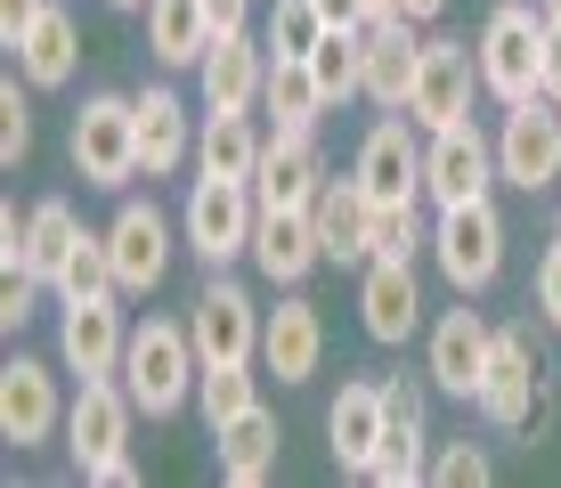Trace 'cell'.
Here are the masks:
<instances>
[{"label": "cell", "instance_id": "6da1fadb", "mask_svg": "<svg viewBox=\"0 0 561 488\" xmlns=\"http://www.w3.org/2000/svg\"><path fill=\"white\" fill-rule=\"evenodd\" d=\"M196 375H204V359H196V334H187L180 318L130 326L123 383H130V399H139V416H180V407L196 399Z\"/></svg>", "mask_w": 561, "mask_h": 488}, {"label": "cell", "instance_id": "7a4b0ae2", "mask_svg": "<svg viewBox=\"0 0 561 488\" xmlns=\"http://www.w3.org/2000/svg\"><path fill=\"white\" fill-rule=\"evenodd\" d=\"M537 66H546V9H529V0L489 9V33H480V90H489L496 106H520V98H537Z\"/></svg>", "mask_w": 561, "mask_h": 488}, {"label": "cell", "instance_id": "3957f363", "mask_svg": "<svg viewBox=\"0 0 561 488\" xmlns=\"http://www.w3.org/2000/svg\"><path fill=\"white\" fill-rule=\"evenodd\" d=\"M480 416L496 423V432H546V359H537V342L505 326L489 350V375H480Z\"/></svg>", "mask_w": 561, "mask_h": 488}, {"label": "cell", "instance_id": "277c9868", "mask_svg": "<svg viewBox=\"0 0 561 488\" xmlns=\"http://www.w3.org/2000/svg\"><path fill=\"white\" fill-rule=\"evenodd\" d=\"M73 171H82L90 188H130L139 180V106H130L123 90L82 98V114H73Z\"/></svg>", "mask_w": 561, "mask_h": 488}, {"label": "cell", "instance_id": "5b68a950", "mask_svg": "<svg viewBox=\"0 0 561 488\" xmlns=\"http://www.w3.org/2000/svg\"><path fill=\"white\" fill-rule=\"evenodd\" d=\"M253 228H261L253 180H211V171H196V188H187V252L204 269H220L237 252H253Z\"/></svg>", "mask_w": 561, "mask_h": 488}, {"label": "cell", "instance_id": "8992f818", "mask_svg": "<svg viewBox=\"0 0 561 488\" xmlns=\"http://www.w3.org/2000/svg\"><path fill=\"white\" fill-rule=\"evenodd\" d=\"M432 252H439V277H448L463 302L489 293L496 269H505V220H496V204H448L439 228H432Z\"/></svg>", "mask_w": 561, "mask_h": 488}, {"label": "cell", "instance_id": "52a82bcc", "mask_svg": "<svg viewBox=\"0 0 561 488\" xmlns=\"http://www.w3.org/2000/svg\"><path fill=\"white\" fill-rule=\"evenodd\" d=\"M130 416H139V399H130V383H114V375H90L82 383V399L66 407V456L82 464V480H99L114 456H130Z\"/></svg>", "mask_w": 561, "mask_h": 488}, {"label": "cell", "instance_id": "ba28073f", "mask_svg": "<svg viewBox=\"0 0 561 488\" xmlns=\"http://www.w3.org/2000/svg\"><path fill=\"white\" fill-rule=\"evenodd\" d=\"M261 309H253V293H244L237 277H211L196 293V309H187V334H196V359L204 366H253L261 359Z\"/></svg>", "mask_w": 561, "mask_h": 488}, {"label": "cell", "instance_id": "9c48e42d", "mask_svg": "<svg viewBox=\"0 0 561 488\" xmlns=\"http://www.w3.org/2000/svg\"><path fill=\"white\" fill-rule=\"evenodd\" d=\"M496 180H505V171H496V139H480L472 123L432 130V147H423V195H432L439 212L448 204H489Z\"/></svg>", "mask_w": 561, "mask_h": 488}, {"label": "cell", "instance_id": "30bf717a", "mask_svg": "<svg viewBox=\"0 0 561 488\" xmlns=\"http://www.w3.org/2000/svg\"><path fill=\"white\" fill-rule=\"evenodd\" d=\"M496 171H505L513 188H529V195L561 180V106L553 98L505 106V123H496Z\"/></svg>", "mask_w": 561, "mask_h": 488}, {"label": "cell", "instance_id": "8fae6325", "mask_svg": "<svg viewBox=\"0 0 561 488\" xmlns=\"http://www.w3.org/2000/svg\"><path fill=\"white\" fill-rule=\"evenodd\" d=\"M472 82H480V57L463 42H423V66H415V90H408V123L415 130L472 123Z\"/></svg>", "mask_w": 561, "mask_h": 488}, {"label": "cell", "instance_id": "7c38bea8", "mask_svg": "<svg viewBox=\"0 0 561 488\" xmlns=\"http://www.w3.org/2000/svg\"><path fill=\"white\" fill-rule=\"evenodd\" d=\"M196 82H204V114H253L268 90V49L253 33H220L196 57Z\"/></svg>", "mask_w": 561, "mask_h": 488}, {"label": "cell", "instance_id": "4fadbf2b", "mask_svg": "<svg viewBox=\"0 0 561 488\" xmlns=\"http://www.w3.org/2000/svg\"><path fill=\"white\" fill-rule=\"evenodd\" d=\"M432 464H423V383L415 375H382V456L366 480L382 488H415Z\"/></svg>", "mask_w": 561, "mask_h": 488}, {"label": "cell", "instance_id": "5bb4252c", "mask_svg": "<svg viewBox=\"0 0 561 488\" xmlns=\"http://www.w3.org/2000/svg\"><path fill=\"white\" fill-rule=\"evenodd\" d=\"M358 42H366V82H358V98H375V106L408 114L415 66H423V42H415V16H366V25H358Z\"/></svg>", "mask_w": 561, "mask_h": 488}, {"label": "cell", "instance_id": "9a60e30c", "mask_svg": "<svg viewBox=\"0 0 561 488\" xmlns=\"http://www.w3.org/2000/svg\"><path fill=\"white\" fill-rule=\"evenodd\" d=\"M496 326H480V309H448L432 326V350H423V375H432L448 399H480V375H489Z\"/></svg>", "mask_w": 561, "mask_h": 488}, {"label": "cell", "instance_id": "2e32d148", "mask_svg": "<svg viewBox=\"0 0 561 488\" xmlns=\"http://www.w3.org/2000/svg\"><path fill=\"white\" fill-rule=\"evenodd\" d=\"M123 350H130V326L123 309L106 302H66V326H57V359H66V375H123Z\"/></svg>", "mask_w": 561, "mask_h": 488}, {"label": "cell", "instance_id": "e0dca14e", "mask_svg": "<svg viewBox=\"0 0 561 488\" xmlns=\"http://www.w3.org/2000/svg\"><path fill=\"white\" fill-rule=\"evenodd\" d=\"M57 423H66L57 375L42 359H9V366H0V440H9V447H42Z\"/></svg>", "mask_w": 561, "mask_h": 488}, {"label": "cell", "instance_id": "ac0fdd59", "mask_svg": "<svg viewBox=\"0 0 561 488\" xmlns=\"http://www.w3.org/2000/svg\"><path fill=\"white\" fill-rule=\"evenodd\" d=\"M325 188V163H318V139L309 130H277V139L261 147V171H253V195L261 212H309Z\"/></svg>", "mask_w": 561, "mask_h": 488}, {"label": "cell", "instance_id": "d6986e66", "mask_svg": "<svg viewBox=\"0 0 561 488\" xmlns=\"http://www.w3.org/2000/svg\"><path fill=\"white\" fill-rule=\"evenodd\" d=\"M106 252H114V285H123V293H154V285H163V269H171L163 212H154V204H123V212H114V228H106Z\"/></svg>", "mask_w": 561, "mask_h": 488}, {"label": "cell", "instance_id": "ffe728a7", "mask_svg": "<svg viewBox=\"0 0 561 488\" xmlns=\"http://www.w3.org/2000/svg\"><path fill=\"white\" fill-rule=\"evenodd\" d=\"M358 180H366V195H375V204H415L423 195V147H415V123H375L366 130V147H358Z\"/></svg>", "mask_w": 561, "mask_h": 488}, {"label": "cell", "instance_id": "44dd1931", "mask_svg": "<svg viewBox=\"0 0 561 488\" xmlns=\"http://www.w3.org/2000/svg\"><path fill=\"white\" fill-rule=\"evenodd\" d=\"M309 220H318V245L325 261H375V195H366V180L351 171V180H325L318 204H309Z\"/></svg>", "mask_w": 561, "mask_h": 488}, {"label": "cell", "instance_id": "7402d4cb", "mask_svg": "<svg viewBox=\"0 0 561 488\" xmlns=\"http://www.w3.org/2000/svg\"><path fill=\"white\" fill-rule=\"evenodd\" d=\"M318 359H325L318 302H301V293L285 285V302L268 309V326H261V366H268L277 383H309V375H318Z\"/></svg>", "mask_w": 561, "mask_h": 488}, {"label": "cell", "instance_id": "603a6c76", "mask_svg": "<svg viewBox=\"0 0 561 488\" xmlns=\"http://www.w3.org/2000/svg\"><path fill=\"white\" fill-rule=\"evenodd\" d=\"M130 106H139V171H147V180H163V171H180L187 155H196V114L180 106L171 82L130 90Z\"/></svg>", "mask_w": 561, "mask_h": 488}, {"label": "cell", "instance_id": "cb8c5ba5", "mask_svg": "<svg viewBox=\"0 0 561 488\" xmlns=\"http://www.w3.org/2000/svg\"><path fill=\"white\" fill-rule=\"evenodd\" d=\"M358 326L375 342H408L423 326V285H415V261H366V285H358Z\"/></svg>", "mask_w": 561, "mask_h": 488}, {"label": "cell", "instance_id": "d4e9b609", "mask_svg": "<svg viewBox=\"0 0 561 488\" xmlns=\"http://www.w3.org/2000/svg\"><path fill=\"white\" fill-rule=\"evenodd\" d=\"M325 432H334V464L366 480L382 456V383H342V399L325 407Z\"/></svg>", "mask_w": 561, "mask_h": 488}, {"label": "cell", "instance_id": "484cf974", "mask_svg": "<svg viewBox=\"0 0 561 488\" xmlns=\"http://www.w3.org/2000/svg\"><path fill=\"white\" fill-rule=\"evenodd\" d=\"M253 261H261V277H268V285H301L309 269L325 261L318 220H309V212H261V228H253Z\"/></svg>", "mask_w": 561, "mask_h": 488}, {"label": "cell", "instance_id": "4316f807", "mask_svg": "<svg viewBox=\"0 0 561 488\" xmlns=\"http://www.w3.org/2000/svg\"><path fill=\"white\" fill-rule=\"evenodd\" d=\"M16 57V73H25L33 90H66L73 82V66H82V33H73V16L66 9H42L25 25V42L9 49Z\"/></svg>", "mask_w": 561, "mask_h": 488}, {"label": "cell", "instance_id": "83f0119b", "mask_svg": "<svg viewBox=\"0 0 561 488\" xmlns=\"http://www.w3.org/2000/svg\"><path fill=\"white\" fill-rule=\"evenodd\" d=\"M220 473L228 488H261L268 473H277V416L268 407H253V416H237V423H220Z\"/></svg>", "mask_w": 561, "mask_h": 488}, {"label": "cell", "instance_id": "f1b7e54d", "mask_svg": "<svg viewBox=\"0 0 561 488\" xmlns=\"http://www.w3.org/2000/svg\"><path fill=\"white\" fill-rule=\"evenodd\" d=\"M261 130H253V114H204V130H196V171H211V180H253L261 171Z\"/></svg>", "mask_w": 561, "mask_h": 488}, {"label": "cell", "instance_id": "f546056e", "mask_svg": "<svg viewBox=\"0 0 561 488\" xmlns=\"http://www.w3.org/2000/svg\"><path fill=\"white\" fill-rule=\"evenodd\" d=\"M147 49L163 57V66H196V57L211 49L204 0H147Z\"/></svg>", "mask_w": 561, "mask_h": 488}, {"label": "cell", "instance_id": "4dcf8cb0", "mask_svg": "<svg viewBox=\"0 0 561 488\" xmlns=\"http://www.w3.org/2000/svg\"><path fill=\"white\" fill-rule=\"evenodd\" d=\"M261 106L277 114V130H318L325 90H318V73H309V57H268V90H261Z\"/></svg>", "mask_w": 561, "mask_h": 488}, {"label": "cell", "instance_id": "1f68e13d", "mask_svg": "<svg viewBox=\"0 0 561 488\" xmlns=\"http://www.w3.org/2000/svg\"><path fill=\"white\" fill-rule=\"evenodd\" d=\"M309 73H318L325 106L358 98V82H366V42H358V25H325V33H318V49H309Z\"/></svg>", "mask_w": 561, "mask_h": 488}, {"label": "cell", "instance_id": "d6a6232c", "mask_svg": "<svg viewBox=\"0 0 561 488\" xmlns=\"http://www.w3.org/2000/svg\"><path fill=\"white\" fill-rule=\"evenodd\" d=\"M25 220H33V261H25V269H33L42 285H57V277H66V261H73V245H82L90 228L73 220V204H57V195H49V204H33Z\"/></svg>", "mask_w": 561, "mask_h": 488}, {"label": "cell", "instance_id": "836d02e7", "mask_svg": "<svg viewBox=\"0 0 561 488\" xmlns=\"http://www.w3.org/2000/svg\"><path fill=\"white\" fill-rule=\"evenodd\" d=\"M196 407H204L211 432H220V423H237V416L261 407V375H253V366H204V375H196Z\"/></svg>", "mask_w": 561, "mask_h": 488}, {"label": "cell", "instance_id": "e575fe53", "mask_svg": "<svg viewBox=\"0 0 561 488\" xmlns=\"http://www.w3.org/2000/svg\"><path fill=\"white\" fill-rule=\"evenodd\" d=\"M49 293H57V302H106V293H123V285H114V252H106V237H82V245H73L66 277H57Z\"/></svg>", "mask_w": 561, "mask_h": 488}, {"label": "cell", "instance_id": "d590c367", "mask_svg": "<svg viewBox=\"0 0 561 488\" xmlns=\"http://www.w3.org/2000/svg\"><path fill=\"white\" fill-rule=\"evenodd\" d=\"M325 33L318 0H277V16H268V57H309Z\"/></svg>", "mask_w": 561, "mask_h": 488}, {"label": "cell", "instance_id": "8d00e7d4", "mask_svg": "<svg viewBox=\"0 0 561 488\" xmlns=\"http://www.w3.org/2000/svg\"><path fill=\"white\" fill-rule=\"evenodd\" d=\"M33 90V82H25ZM25 90H16V73H9V82H0V163H25V155H33V98Z\"/></svg>", "mask_w": 561, "mask_h": 488}, {"label": "cell", "instance_id": "74e56055", "mask_svg": "<svg viewBox=\"0 0 561 488\" xmlns=\"http://www.w3.org/2000/svg\"><path fill=\"white\" fill-rule=\"evenodd\" d=\"M415 204H375V261H415Z\"/></svg>", "mask_w": 561, "mask_h": 488}, {"label": "cell", "instance_id": "f35d334b", "mask_svg": "<svg viewBox=\"0 0 561 488\" xmlns=\"http://www.w3.org/2000/svg\"><path fill=\"white\" fill-rule=\"evenodd\" d=\"M432 480H448V488H489V447L448 440V447H439V464H432Z\"/></svg>", "mask_w": 561, "mask_h": 488}, {"label": "cell", "instance_id": "ab89813d", "mask_svg": "<svg viewBox=\"0 0 561 488\" xmlns=\"http://www.w3.org/2000/svg\"><path fill=\"white\" fill-rule=\"evenodd\" d=\"M33 293H42V277H33V269H9V285H0V326H25L33 318Z\"/></svg>", "mask_w": 561, "mask_h": 488}, {"label": "cell", "instance_id": "60d3db41", "mask_svg": "<svg viewBox=\"0 0 561 488\" xmlns=\"http://www.w3.org/2000/svg\"><path fill=\"white\" fill-rule=\"evenodd\" d=\"M537 309L561 326V237L546 245V261H537Z\"/></svg>", "mask_w": 561, "mask_h": 488}, {"label": "cell", "instance_id": "b9f144b4", "mask_svg": "<svg viewBox=\"0 0 561 488\" xmlns=\"http://www.w3.org/2000/svg\"><path fill=\"white\" fill-rule=\"evenodd\" d=\"M204 16H211V42L220 33H253V0H204Z\"/></svg>", "mask_w": 561, "mask_h": 488}, {"label": "cell", "instance_id": "7bdbcfd3", "mask_svg": "<svg viewBox=\"0 0 561 488\" xmlns=\"http://www.w3.org/2000/svg\"><path fill=\"white\" fill-rule=\"evenodd\" d=\"M42 9H49V0H0V42L16 49V42H25V25H33Z\"/></svg>", "mask_w": 561, "mask_h": 488}, {"label": "cell", "instance_id": "ee69618b", "mask_svg": "<svg viewBox=\"0 0 561 488\" xmlns=\"http://www.w3.org/2000/svg\"><path fill=\"white\" fill-rule=\"evenodd\" d=\"M537 98L561 106V25H546V66H537Z\"/></svg>", "mask_w": 561, "mask_h": 488}, {"label": "cell", "instance_id": "f6af8a7d", "mask_svg": "<svg viewBox=\"0 0 561 488\" xmlns=\"http://www.w3.org/2000/svg\"><path fill=\"white\" fill-rule=\"evenodd\" d=\"M318 16H325V25H366L375 0H318Z\"/></svg>", "mask_w": 561, "mask_h": 488}, {"label": "cell", "instance_id": "bcb514c9", "mask_svg": "<svg viewBox=\"0 0 561 488\" xmlns=\"http://www.w3.org/2000/svg\"><path fill=\"white\" fill-rule=\"evenodd\" d=\"M130 480H139V464H130V456H114L106 473H99V488H130Z\"/></svg>", "mask_w": 561, "mask_h": 488}, {"label": "cell", "instance_id": "7dc6e473", "mask_svg": "<svg viewBox=\"0 0 561 488\" xmlns=\"http://www.w3.org/2000/svg\"><path fill=\"white\" fill-rule=\"evenodd\" d=\"M439 9H448V0H399V16H415V25H432Z\"/></svg>", "mask_w": 561, "mask_h": 488}, {"label": "cell", "instance_id": "c3c4849f", "mask_svg": "<svg viewBox=\"0 0 561 488\" xmlns=\"http://www.w3.org/2000/svg\"><path fill=\"white\" fill-rule=\"evenodd\" d=\"M537 9H546V25H561V0H537Z\"/></svg>", "mask_w": 561, "mask_h": 488}, {"label": "cell", "instance_id": "681fc988", "mask_svg": "<svg viewBox=\"0 0 561 488\" xmlns=\"http://www.w3.org/2000/svg\"><path fill=\"white\" fill-rule=\"evenodd\" d=\"M375 16H399V0H375Z\"/></svg>", "mask_w": 561, "mask_h": 488}, {"label": "cell", "instance_id": "f907efd6", "mask_svg": "<svg viewBox=\"0 0 561 488\" xmlns=\"http://www.w3.org/2000/svg\"><path fill=\"white\" fill-rule=\"evenodd\" d=\"M114 9H147V0H114Z\"/></svg>", "mask_w": 561, "mask_h": 488}]
</instances>
